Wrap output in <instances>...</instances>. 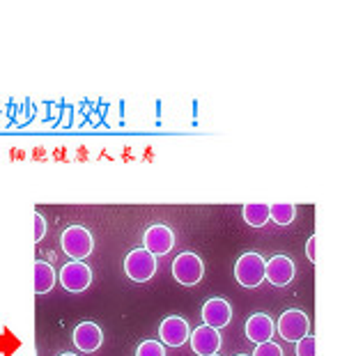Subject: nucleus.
Instances as JSON below:
<instances>
[{"label": "nucleus", "mask_w": 356, "mask_h": 356, "mask_svg": "<svg viewBox=\"0 0 356 356\" xmlns=\"http://www.w3.org/2000/svg\"><path fill=\"white\" fill-rule=\"evenodd\" d=\"M60 246L63 251L72 257V260H86L88 255H92V248H95V239H92V232L83 225H70L65 228L63 237H60Z\"/></svg>", "instance_id": "obj_1"}, {"label": "nucleus", "mask_w": 356, "mask_h": 356, "mask_svg": "<svg viewBox=\"0 0 356 356\" xmlns=\"http://www.w3.org/2000/svg\"><path fill=\"white\" fill-rule=\"evenodd\" d=\"M264 264L267 260L260 253L248 251L234 264V278L241 287H257L264 280Z\"/></svg>", "instance_id": "obj_2"}, {"label": "nucleus", "mask_w": 356, "mask_h": 356, "mask_svg": "<svg viewBox=\"0 0 356 356\" xmlns=\"http://www.w3.org/2000/svg\"><path fill=\"white\" fill-rule=\"evenodd\" d=\"M124 271L134 283H147L156 274V257L145 248H134L124 257Z\"/></svg>", "instance_id": "obj_3"}, {"label": "nucleus", "mask_w": 356, "mask_h": 356, "mask_svg": "<svg viewBox=\"0 0 356 356\" xmlns=\"http://www.w3.org/2000/svg\"><path fill=\"white\" fill-rule=\"evenodd\" d=\"M202 274H204V264L200 260V255L195 253H179L175 257V262H172V278L184 287L198 285L202 280Z\"/></svg>", "instance_id": "obj_4"}, {"label": "nucleus", "mask_w": 356, "mask_h": 356, "mask_svg": "<svg viewBox=\"0 0 356 356\" xmlns=\"http://www.w3.org/2000/svg\"><path fill=\"white\" fill-rule=\"evenodd\" d=\"M58 280L67 292H86L92 285V269L81 260H70L60 269Z\"/></svg>", "instance_id": "obj_5"}, {"label": "nucleus", "mask_w": 356, "mask_h": 356, "mask_svg": "<svg viewBox=\"0 0 356 356\" xmlns=\"http://www.w3.org/2000/svg\"><path fill=\"white\" fill-rule=\"evenodd\" d=\"M308 331H310V320L304 310L292 308V310H285V313L278 317V333L287 343H297V340L308 336Z\"/></svg>", "instance_id": "obj_6"}, {"label": "nucleus", "mask_w": 356, "mask_h": 356, "mask_svg": "<svg viewBox=\"0 0 356 356\" xmlns=\"http://www.w3.org/2000/svg\"><path fill=\"white\" fill-rule=\"evenodd\" d=\"M175 246V234L163 223H156L152 228H147V232L143 234V248L149 251L154 257L159 255H168Z\"/></svg>", "instance_id": "obj_7"}, {"label": "nucleus", "mask_w": 356, "mask_h": 356, "mask_svg": "<svg viewBox=\"0 0 356 356\" xmlns=\"http://www.w3.org/2000/svg\"><path fill=\"white\" fill-rule=\"evenodd\" d=\"M188 336H191L188 322L179 315L165 317L161 322V327H159V340H161V345L165 347H181L188 340Z\"/></svg>", "instance_id": "obj_8"}, {"label": "nucleus", "mask_w": 356, "mask_h": 356, "mask_svg": "<svg viewBox=\"0 0 356 356\" xmlns=\"http://www.w3.org/2000/svg\"><path fill=\"white\" fill-rule=\"evenodd\" d=\"M294 274H297V267L287 255H274L271 260L264 264V278L269 280L274 287H285L292 283Z\"/></svg>", "instance_id": "obj_9"}, {"label": "nucleus", "mask_w": 356, "mask_h": 356, "mask_svg": "<svg viewBox=\"0 0 356 356\" xmlns=\"http://www.w3.org/2000/svg\"><path fill=\"white\" fill-rule=\"evenodd\" d=\"M232 320V308L225 299L221 297H211L204 301L202 306V322L207 324L211 329H218L221 331L223 327H228Z\"/></svg>", "instance_id": "obj_10"}, {"label": "nucleus", "mask_w": 356, "mask_h": 356, "mask_svg": "<svg viewBox=\"0 0 356 356\" xmlns=\"http://www.w3.org/2000/svg\"><path fill=\"white\" fill-rule=\"evenodd\" d=\"M188 340H191V350L198 356H211L218 354V350H221V333H218V329L207 327V324L195 329L188 336Z\"/></svg>", "instance_id": "obj_11"}, {"label": "nucleus", "mask_w": 356, "mask_h": 356, "mask_svg": "<svg viewBox=\"0 0 356 356\" xmlns=\"http://www.w3.org/2000/svg\"><path fill=\"white\" fill-rule=\"evenodd\" d=\"M72 340H74V345H76V350L86 352V354H92L102 347L104 333L95 322H81L79 327L74 329Z\"/></svg>", "instance_id": "obj_12"}, {"label": "nucleus", "mask_w": 356, "mask_h": 356, "mask_svg": "<svg viewBox=\"0 0 356 356\" xmlns=\"http://www.w3.org/2000/svg\"><path fill=\"white\" fill-rule=\"evenodd\" d=\"M274 320L267 313H255L246 320V338L255 345L269 343L274 338Z\"/></svg>", "instance_id": "obj_13"}, {"label": "nucleus", "mask_w": 356, "mask_h": 356, "mask_svg": "<svg viewBox=\"0 0 356 356\" xmlns=\"http://www.w3.org/2000/svg\"><path fill=\"white\" fill-rule=\"evenodd\" d=\"M56 285V271L49 262L37 260L35 262V292L37 294H47Z\"/></svg>", "instance_id": "obj_14"}, {"label": "nucleus", "mask_w": 356, "mask_h": 356, "mask_svg": "<svg viewBox=\"0 0 356 356\" xmlns=\"http://www.w3.org/2000/svg\"><path fill=\"white\" fill-rule=\"evenodd\" d=\"M241 214H244V221L251 225V228H262V225H267L269 221V204H264V202L244 204Z\"/></svg>", "instance_id": "obj_15"}, {"label": "nucleus", "mask_w": 356, "mask_h": 356, "mask_svg": "<svg viewBox=\"0 0 356 356\" xmlns=\"http://www.w3.org/2000/svg\"><path fill=\"white\" fill-rule=\"evenodd\" d=\"M297 216V207L290 202H278V204H269V218L276 225H290Z\"/></svg>", "instance_id": "obj_16"}, {"label": "nucleus", "mask_w": 356, "mask_h": 356, "mask_svg": "<svg viewBox=\"0 0 356 356\" xmlns=\"http://www.w3.org/2000/svg\"><path fill=\"white\" fill-rule=\"evenodd\" d=\"M136 356H165V347L159 340H145V343L138 345Z\"/></svg>", "instance_id": "obj_17"}, {"label": "nucleus", "mask_w": 356, "mask_h": 356, "mask_svg": "<svg viewBox=\"0 0 356 356\" xmlns=\"http://www.w3.org/2000/svg\"><path fill=\"white\" fill-rule=\"evenodd\" d=\"M297 356H315V336H304L297 340Z\"/></svg>", "instance_id": "obj_18"}, {"label": "nucleus", "mask_w": 356, "mask_h": 356, "mask_svg": "<svg viewBox=\"0 0 356 356\" xmlns=\"http://www.w3.org/2000/svg\"><path fill=\"white\" fill-rule=\"evenodd\" d=\"M251 356H283V350H280V345L276 343H262V345H255V352Z\"/></svg>", "instance_id": "obj_19"}, {"label": "nucleus", "mask_w": 356, "mask_h": 356, "mask_svg": "<svg viewBox=\"0 0 356 356\" xmlns=\"http://www.w3.org/2000/svg\"><path fill=\"white\" fill-rule=\"evenodd\" d=\"M44 234H47V221H44L42 214L35 211V241H42Z\"/></svg>", "instance_id": "obj_20"}, {"label": "nucleus", "mask_w": 356, "mask_h": 356, "mask_svg": "<svg viewBox=\"0 0 356 356\" xmlns=\"http://www.w3.org/2000/svg\"><path fill=\"white\" fill-rule=\"evenodd\" d=\"M315 244H317V239H315V234L306 241V255H308V260L310 262H315Z\"/></svg>", "instance_id": "obj_21"}, {"label": "nucleus", "mask_w": 356, "mask_h": 356, "mask_svg": "<svg viewBox=\"0 0 356 356\" xmlns=\"http://www.w3.org/2000/svg\"><path fill=\"white\" fill-rule=\"evenodd\" d=\"M60 356H76V354H74V352H63Z\"/></svg>", "instance_id": "obj_22"}, {"label": "nucleus", "mask_w": 356, "mask_h": 356, "mask_svg": "<svg viewBox=\"0 0 356 356\" xmlns=\"http://www.w3.org/2000/svg\"><path fill=\"white\" fill-rule=\"evenodd\" d=\"M211 356H218V354H211Z\"/></svg>", "instance_id": "obj_23"}, {"label": "nucleus", "mask_w": 356, "mask_h": 356, "mask_svg": "<svg viewBox=\"0 0 356 356\" xmlns=\"http://www.w3.org/2000/svg\"><path fill=\"white\" fill-rule=\"evenodd\" d=\"M239 356H246V354H239Z\"/></svg>", "instance_id": "obj_24"}]
</instances>
